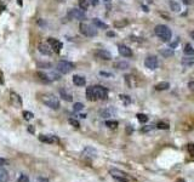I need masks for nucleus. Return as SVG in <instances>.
Instances as JSON below:
<instances>
[{"instance_id": "nucleus-15", "label": "nucleus", "mask_w": 194, "mask_h": 182, "mask_svg": "<svg viewBox=\"0 0 194 182\" xmlns=\"http://www.w3.org/2000/svg\"><path fill=\"white\" fill-rule=\"evenodd\" d=\"M115 113H117V111L113 107H109V108H106V109L99 112V115L102 118H109V117H114Z\"/></svg>"}, {"instance_id": "nucleus-47", "label": "nucleus", "mask_w": 194, "mask_h": 182, "mask_svg": "<svg viewBox=\"0 0 194 182\" xmlns=\"http://www.w3.org/2000/svg\"><path fill=\"white\" fill-rule=\"evenodd\" d=\"M115 34L113 32H107V36H114Z\"/></svg>"}, {"instance_id": "nucleus-27", "label": "nucleus", "mask_w": 194, "mask_h": 182, "mask_svg": "<svg viewBox=\"0 0 194 182\" xmlns=\"http://www.w3.org/2000/svg\"><path fill=\"white\" fill-rule=\"evenodd\" d=\"M8 177H9V172H8V170L0 166V182H5L6 180H8Z\"/></svg>"}, {"instance_id": "nucleus-34", "label": "nucleus", "mask_w": 194, "mask_h": 182, "mask_svg": "<svg viewBox=\"0 0 194 182\" xmlns=\"http://www.w3.org/2000/svg\"><path fill=\"white\" fill-rule=\"evenodd\" d=\"M23 117H24V119H26V120H30V119L34 118V114H33L32 112L24 111V112H23Z\"/></svg>"}, {"instance_id": "nucleus-6", "label": "nucleus", "mask_w": 194, "mask_h": 182, "mask_svg": "<svg viewBox=\"0 0 194 182\" xmlns=\"http://www.w3.org/2000/svg\"><path fill=\"white\" fill-rule=\"evenodd\" d=\"M93 87V93H95L96 100H106L108 96V90L106 89L104 86L101 85H95Z\"/></svg>"}, {"instance_id": "nucleus-17", "label": "nucleus", "mask_w": 194, "mask_h": 182, "mask_svg": "<svg viewBox=\"0 0 194 182\" xmlns=\"http://www.w3.org/2000/svg\"><path fill=\"white\" fill-rule=\"evenodd\" d=\"M173 50L171 47H166V49H161L160 50V55L161 56H164L165 58H169V57H172L173 56Z\"/></svg>"}, {"instance_id": "nucleus-31", "label": "nucleus", "mask_w": 194, "mask_h": 182, "mask_svg": "<svg viewBox=\"0 0 194 182\" xmlns=\"http://www.w3.org/2000/svg\"><path fill=\"white\" fill-rule=\"evenodd\" d=\"M136 117H137V119H138V122H141V123H147L148 122V117L146 114H143V113H138Z\"/></svg>"}, {"instance_id": "nucleus-43", "label": "nucleus", "mask_w": 194, "mask_h": 182, "mask_svg": "<svg viewBox=\"0 0 194 182\" xmlns=\"http://www.w3.org/2000/svg\"><path fill=\"white\" fill-rule=\"evenodd\" d=\"M188 87H189L192 91H194V81H191V83L188 84Z\"/></svg>"}, {"instance_id": "nucleus-30", "label": "nucleus", "mask_w": 194, "mask_h": 182, "mask_svg": "<svg viewBox=\"0 0 194 182\" xmlns=\"http://www.w3.org/2000/svg\"><path fill=\"white\" fill-rule=\"evenodd\" d=\"M38 77L41 81H44V83H50V79L47 77L46 73H43V72H38Z\"/></svg>"}, {"instance_id": "nucleus-39", "label": "nucleus", "mask_w": 194, "mask_h": 182, "mask_svg": "<svg viewBox=\"0 0 194 182\" xmlns=\"http://www.w3.org/2000/svg\"><path fill=\"white\" fill-rule=\"evenodd\" d=\"M187 150H188L189 155L194 157V143H189V145L187 146Z\"/></svg>"}, {"instance_id": "nucleus-16", "label": "nucleus", "mask_w": 194, "mask_h": 182, "mask_svg": "<svg viewBox=\"0 0 194 182\" xmlns=\"http://www.w3.org/2000/svg\"><path fill=\"white\" fill-rule=\"evenodd\" d=\"M73 84L77 85V86H84L86 84V80L84 77L81 75H74L73 77Z\"/></svg>"}, {"instance_id": "nucleus-11", "label": "nucleus", "mask_w": 194, "mask_h": 182, "mask_svg": "<svg viewBox=\"0 0 194 182\" xmlns=\"http://www.w3.org/2000/svg\"><path fill=\"white\" fill-rule=\"evenodd\" d=\"M95 56L97 58H101L103 61L112 60V54L109 51H107V50H97V51L95 52Z\"/></svg>"}, {"instance_id": "nucleus-48", "label": "nucleus", "mask_w": 194, "mask_h": 182, "mask_svg": "<svg viewBox=\"0 0 194 182\" xmlns=\"http://www.w3.org/2000/svg\"><path fill=\"white\" fill-rule=\"evenodd\" d=\"M28 131H30V133H32V134H33V133H34V128H32V126H29V128H28Z\"/></svg>"}, {"instance_id": "nucleus-40", "label": "nucleus", "mask_w": 194, "mask_h": 182, "mask_svg": "<svg viewBox=\"0 0 194 182\" xmlns=\"http://www.w3.org/2000/svg\"><path fill=\"white\" fill-rule=\"evenodd\" d=\"M39 68H51V63H38Z\"/></svg>"}, {"instance_id": "nucleus-3", "label": "nucleus", "mask_w": 194, "mask_h": 182, "mask_svg": "<svg viewBox=\"0 0 194 182\" xmlns=\"http://www.w3.org/2000/svg\"><path fill=\"white\" fill-rule=\"evenodd\" d=\"M74 69V63L69 61H60L57 63V72H60L61 74H68L69 72H72Z\"/></svg>"}, {"instance_id": "nucleus-50", "label": "nucleus", "mask_w": 194, "mask_h": 182, "mask_svg": "<svg viewBox=\"0 0 194 182\" xmlns=\"http://www.w3.org/2000/svg\"><path fill=\"white\" fill-rule=\"evenodd\" d=\"M176 182H186V181H184L183 179H177V180H176Z\"/></svg>"}, {"instance_id": "nucleus-32", "label": "nucleus", "mask_w": 194, "mask_h": 182, "mask_svg": "<svg viewBox=\"0 0 194 182\" xmlns=\"http://www.w3.org/2000/svg\"><path fill=\"white\" fill-rule=\"evenodd\" d=\"M83 109H84V104L81 103V102L74 103V106H73V111L74 112H80V111H83Z\"/></svg>"}, {"instance_id": "nucleus-23", "label": "nucleus", "mask_w": 194, "mask_h": 182, "mask_svg": "<svg viewBox=\"0 0 194 182\" xmlns=\"http://www.w3.org/2000/svg\"><path fill=\"white\" fill-rule=\"evenodd\" d=\"M128 24H129V20H126V18H124V20L115 21V22H114V27H115L117 29H120V28L126 27Z\"/></svg>"}, {"instance_id": "nucleus-1", "label": "nucleus", "mask_w": 194, "mask_h": 182, "mask_svg": "<svg viewBox=\"0 0 194 182\" xmlns=\"http://www.w3.org/2000/svg\"><path fill=\"white\" fill-rule=\"evenodd\" d=\"M154 33L161 41H164V43H169L171 40V36H172L171 29L167 26H165V24H158V26H155Z\"/></svg>"}, {"instance_id": "nucleus-20", "label": "nucleus", "mask_w": 194, "mask_h": 182, "mask_svg": "<svg viewBox=\"0 0 194 182\" xmlns=\"http://www.w3.org/2000/svg\"><path fill=\"white\" fill-rule=\"evenodd\" d=\"M84 155L86 157H91V158H95V157L97 155V152H96V149L95 148H92V147H86L84 149Z\"/></svg>"}, {"instance_id": "nucleus-51", "label": "nucleus", "mask_w": 194, "mask_h": 182, "mask_svg": "<svg viewBox=\"0 0 194 182\" xmlns=\"http://www.w3.org/2000/svg\"><path fill=\"white\" fill-rule=\"evenodd\" d=\"M39 181H40V182H47V180H45V179H41V177L39 179Z\"/></svg>"}, {"instance_id": "nucleus-53", "label": "nucleus", "mask_w": 194, "mask_h": 182, "mask_svg": "<svg viewBox=\"0 0 194 182\" xmlns=\"http://www.w3.org/2000/svg\"><path fill=\"white\" fill-rule=\"evenodd\" d=\"M103 1H109V0H103Z\"/></svg>"}, {"instance_id": "nucleus-37", "label": "nucleus", "mask_w": 194, "mask_h": 182, "mask_svg": "<svg viewBox=\"0 0 194 182\" xmlns=\"http://www.w3.org/2000/svg\"><path fill=\"white\" fill-rule=\"evenodd\" d=\"M17 181H18V182H29V177L27 176V175H24V174H21L20 176H18Z\"/></svg>"}, {"instance_id": "nucleus-13", "label": "nucleus", "mask_w": 194, "mask_h": 182, "mask_svg": "<svg viewBox=\"0 0 194 182\" xmlns=\"http://www.w3.org/2000/svg\"><path fill=\"white\" fill-rule=\"evenodd\" d=\"M60 96L62 100H64V101L67 102H71L73 101V96H72V93L68 91L67 89H64V87H61L60 89Z\"/></svg>"}, {"instance_id": "nucleus-9", "label": "nucleus", "mask_w": 194, "mask_h": 182, "mask_svg": "<svg viewBox=\"0 0 194 182\" xmlns=\"http://www.w3.org/2000/svg\"><path fill=\"white\" fill-rule=\"evenodd\" d=\"M145 66L148 69H152V71L156 69V67H158V58L155 56H147L145 60Z\"/></svg>"}, {"instance_id": "nucleus-19", "label": "nucleus", "mask_w": 194, "mask_h": 182, "mask_svg": "<svg viewBox=\"0 0 194 182\" xmlns=\"http://www.w3.org/2000/svg\"><path fill=\"white\" fill-rule=\"evenodd\" d=\"M113 67L117 68V69L124 71V69H128V68H129V63H128V62H125V61H118L113 65Z\"/></svg>"}, {"instance_id": "nucleus-14", "label": "nucleus", "mask_w": 194, "mask_h": 182, "mask_svg": "<svg viewBox=\"0 0 194 182\" xmlns=\"http://www.w3.org/2000/svg\"><path fill=\"white\" fill-rule=\"evenodd\" d=\"M38 50H39V52L43 54V55H45V56H51L52 55V49L50 47V45H45V44H39V46H38Z\"/></svg>"}, {"instance_id": "nucleus-41", "label": "nucleus", "mask_w": 194, "mask_h": 182, "mask_svg": "<svg viewBox=\"0 0 194 182\" xmlns=\"http://www.w3.org/2000/svg\"><path fill=\"white\" fill-rule=\"evenodd\" d=\"M99 74L101 75H104V77H110V78H113L114 75L112 74V73H106V72H99Z\"/></svg>"}, {"instance_id": "nucleus-4", "label": "nucleus", "mask_w": 194, "mask_h": 182, "mask_svg": "<svg viewBox=\"0 0 194 182\" xmlns=\"http://www.w3.org/2000/svg\"><path fill=\"white\" fill-rule=\"evenodd\" d=\"M79 30H80V33L83 34V35H85V36L92 38V36H96V35H97V30L93 28V27L89 26V24L84 23V22H81V23L79 24Z\"/></svg>"}, {"instance_id": "nucleus-21", "label": "nucleus", "mask_w": 194, "mask_h": 182, "mask_svg": "<svg viewBox=\"0 0 194 182\" xmlns=\"http://www.w3.org/2000/svg\"><path fill=\"white\" fill-rule=\"evenodd\" d=\"M169 6H170V10H172L175 12L181 11V5L177 1H175V0H169Z\"/></svg>"}, {"instance_id": "nucleus-26", "label": "nucleus", "mask_w": 194, "mask_h": 182, "mask_svg": "<svg viewBox=\"0 0 194 182\" xmlns=\"http://www.w3.org/2000/svg\"><path fill=\"white\" fill-rule=\"evenodd\" d=\"M78 5H79V9H80V10L86 11L87 9H89L90 3H89V0H79V1H78Z\"/></svg>"}, {"instance_id": "nucleus-38", "label": "nucleus", "mask_w": 194, "mask_h": 182, "mask_svg": "<svg viewBox=\"0 0 194 182\" xmlns=\"http://www.w3.org/2000/svg\"><path fill=\"white\" fill-rule=\"evenodd\" d=\"M68 122H69V124L72 125V126H74V128H79L80 126L79 122L77 120V119H74V118H69V119H68Z\"/></svg>"}, {"instance_id": "nucleus-28", "label": "nucleus", "mask_w": 194, "mask_h": 182, "mask_svg": "<svg viewBox=\"0 0 194 182\" xmlns=\"http://www.w3.org/2000/svg\"><path fill=\"white\" fill-rule=\"evenodd\" d=\"M183 52L187 56H193L194 55V49H193V46L191 45V44H186L184 49H183Z\"/></svg>"}, {"instance_id": "nucleus-52", "label": "nucleus", "mask_w": 194, "mask_h": 182, "mask_svg": "<svg viewBox=\"0 0 194 182\" xmlns=\"http://www.w3.org/2000/svg\"><path fill=\"white\" fill-rule=\"evenodd\" d=\"M17 4L18 5H22V0H17Z\"/></svg>"}, {"instance_id": "nucleus-44", "label": "nucleus", "mask_w": 194, "mask_h": 182, "mask_svg": "<svg viewBox=\"0 0 194 182\" xmlns=\"http://www.w3.org/2000/svg\"><path fill=\"white\" fill-rule=\"evenodd\" d=\"M183 4H186V5H192V4H193V0H183Z\"/></svg>"}, {"instance_id": "nucleus-12", "label": "nucleus", "mask_w": 194, "mask_h": 182, "mask_svg": "<svg viewBox=\"0 0 194 182\" xmlns=\"http://www.w3.org/2000/svg\"><path fill=\"white\" fill-rule=\"evenodd\" d=\"M39 140L44 143H55L58 142V139L53 135H39Z\"/></svg>"}, {"instance_id": "nucleus-5", "label": "nucleus", "mask_w": 194, "mask_h": 182, "mask_svg": "<svg viewBox=\"0 0 194 182\" xmlns=\"http://www.w3.org/2000/svg\"><path fill=\"white\" fill-rule=\"evenodd\" d=\"M109 174L112 175V177H113L115 181H118V182H129L128 174L121 171V170H119V169H114V168L110 169Z\"/></svg>"}, {"instance_id": "nucleus-7", "label": "nucleus", "mask_w": 194, "mask_h": 182, "mask_svg": "<svg viewBox=\"0 0 194 182\" xmlns=\"http://www.w3.org/2000/svg\"><path fill=\"white\" fill-rule=\"evenodd\" d=\"M68 17L72 18V20H79V21H83L86 18L85 16V12L83 10L80 9H71L69 11H68Z\"/></svg>"}, {"instance_id": "nucleus-24", "label": "nucleus", "mask_w": 194, "mask_h": 182, "mask_svg": "<svg viewBox=\"0 0 194 182\" xmlns=\"http://www.w3.org/2000/svg\"><path fill=\"white\" fill-rule=\"evenodd\" d=\"M86 98L89 101H96V97H95V93H93V87L90 86L86 89Z\"/></svg>"}, {"instance_id": "nucleus-22", "label": "nucleus", "mask_w": 194, "mask_h": 182, "mask_svg": "<svg viewBox=\"0 0 194 182\" xmlns=\"http://www.w3.org/2000/svg\"><path fill=\"white\" fill-rule=\"evenodd\" d=\"M169 87H170V84H169L167 81H161V83H158V84L155 85V90L164 91V90H167Z\"/></svg>"}, {"instance_id": "nucleus-2", "label": "nucleus", "mask_w": 194, "mask_h": 182, "mask_svg": "<svg viewBox=\"0 0 194 182\" xmlns=\"http://www.w3.org/2000/svg\"><path fill=\"white\" fill-rule=\"evenodd\" d=\"M43 103L50 107L51 109H58L60 108V100L58 97H56L52 93H46V95H43L41 97Z\"/></svg>"}, {"instance_id": "nucleus-18", "label": "nucleus", "mask_w": 194, "mask_h": 182, "mask_svg": "<svg viewBox=\"0 0 194 182\" xmlns=\"http://www.w3.org/2000/svg\"><path fill=\"white\" fill-rule=\"evenodd\" d=\"M182 65L184 67H193L194 66V56H187L182 60Z\"/></svg>"}, {"instance_id": "nucleus-8", "label": "nucleus", "mask_w": 194, "mask_h": 182, "mask_svg": "<svg viewBox=\"0 0 194 182\" xmlns=\"http://www.w3.org/2000/svg\"><path fill=\"white\" fill-rule=\"evenodd\" d=\"M47 44L50 45V47L52 49V51L53 52H56V54H58L61 50H62V43L61 41H58L57 39H55V38H49L47 39Z\"/></svg>"}, {"instance_id": "nucleus-10", "label": "nucleus", "mask_w": 194, "mask_h": 182, "mask_svg": "<svg viewBox=\"0 0 194 182\" xmlns=\"http://www.w3.org/2000/svg\"><path fill=\"white\" fill-rule=\"evenodd\" d=\"M118 51L121 56L124 57H132V50H131L129 46L124 45V44H120V45H118Z\"/></svg>"}, {"instance_id": "nucleus-49", "label": "nucleus", "mask_w": 194, "mask_h": 182, "mask_svg": "<svg viewBox=\"0 0 194 182\" xmlns=\"http://www.w3.org/2000/svg\"><path fill=\"white\" fill-rule=\"evenodd\" d=\"M189 35H191V38H192V39L194 40V30H192V32L189 33Z\"/></svg>"}, {"instance_id": "nucleus-25", "label": "nucleus", "mask_w": 194, "mask_h": 182, "mask_svg": "<svg viewBox=\"0 0 194 182\" xmlns=\"http://www.w3.org/2000/svg\"><path fill=\"white\" fill-rule=\"evenodd\" d=\"M92 23L95 24L97 28H101V29H107V28H108L107 24H106L104 22H102V21H99L98 18H93V20H92Z\"/></svg>"}, {"instance_id": "nucleus-45", "label": "nucleus", "mask_w": 194, "mask_h": 182, "mask_svg": "<svg viewBox=\"0 0 194 182\" xmlns=\"http://www.w3.org/2000/svg\"><path fill=\"white\" fill-rule=\"evenodd\" d=\"M5 163H6V160H5L4 158H0V166H1V165H5Z\"/></svg>"}, {"instance_id": "nucleus-35", "label": "nucleus", "mask_w": 194, "mask_h": 182, "mask_svg": "<svg viewBox=\"0 0 194 182\" xmlns=\"http://www.w3.org/2000/svg\"><path fill=\"white\" fill-rule=\"evenodd\" d=\"M156 128L161 129V130H167V129H169V124H167V123H164V122H159L158 124H156Z\"/></svg>"}, {"instance_id": "nucleus-36", "label": "nucleus", "mask_w": 194, "mask_h": 182, "mask_svg": "<svg viewBox=\"0 0 194 182\" xmlns=\"http://www.w3.org/2000/svg\"><path fill=\"white\" fill-rule=\"evenodd\" d=\"M106 125H107L108 128H112V129H115L118 126V122L117 120H108L107 123H106Z\"/></svg>"}, {"instance_id": "nucleus-29", "label": "nucleus", "mask_w": 194, "mask_h": 182, "mask_svg": "<svg viewBox=\"0 0 194 182\" xmlns=\"http://www.w3.org/2000/svg\"><path fill=\"white\" fill-rule=\"evenodd\" d=\"M60 73V72H58ZM57 72H50V73H46L47 77L50 79V81H53V80H60L61 79V75L58 74Z\"/></svg>"}, {"instance_id": "nucleus-46", "label": "nucleus", "mask_w": 194, "mask_h": 182, "mask_svg": "<svg viewBox=\"0 0 194 182\" xmlns=\"http://www.w3.org/2000/svg\"><path fill=\"white\" fill-rule=\"evenodd\" d=\"M152 129H153L152 126H151V128H143V129H142V131H143V133H146V131H151Z\"/></svg>"}, {"instance_id": "nucleus-33", "label": "nucleus", "mask_w": 194, "mask_h": 182, "mask_svg": "<svg viewBox=\"0 0 194 182\" xmlns=\"http://www.w3.org/2000/svg\"><path fill=\"white\" fill-rule=\"evenodd\" d=\"M119 97H120V100L124 102V104H125V106H128V104H130V103H131V98H130L129 96H126V95H120Z\"/></svg>"}, {"instance_id": "nucleus-42", "label": "nucleus", "mask_w": 194, "mask_h": 182, "mask_svg": "<svg viewBox=\"0 0 194 182\" xmlns=\"http://www.w3.org/2000/svg\"><path fill=\"white\" fill-rule=\"evenodd\" d=\"M89 3L91 5H93V6H97L98 5V0H89Z\"/></svg>"}]
</instances>
